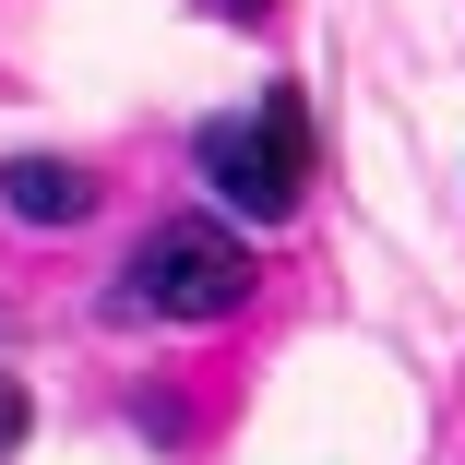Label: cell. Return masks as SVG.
<instances>
[{
  "instance_id": "cell-4",
  "label": "cell",
  "mask_w": 465,
  "mask_h": 465,
  "mask_svg": "<svg viewBox=\"0 0 465 465\" xmlns=\"http://www.w3.org/2000/svg\"><path fill=\"white\" fill-rule=\"evenodd\" d=\"M25 430H36V394H25V370H0V465L25 453Z\"/></svg>"
},
{
  "instance_id": "cell-2",
  "label": "cell",
  "mask_w": 465,
  "mask_h": 465,
  "mask_svg": "<svg viewBox=\"0 0 465 465\" xmlns=\"http://www.w3.org/2000/svg\"><path fill=\"white\" fill-rule=\"evenodd\" d=\"M251 239L227 227V215H167V227H143V251H132V274H120V311H143V322H227L239 299H251Z\"/></svg>"
},
{
  "instance_id": "cell-3",
  "label": "cell",
  "mask_w": 465,
  "mask_h": 465,
  "mask_svg": "<svg viewBox=\"0 0 465 465\" xmlns=\"http://www.w3.org/2000/svg\"><path fill=\"white\" fill-rule=\"evenodd\" d=\"M0 215H25V227H84V215H96V179H84L72 155H13V167H0Z\"/></svg>"
},
{
  "instance_id": "cell-1",
  "label": "cell",
  "mask_w": 465,
  "mask_h": 465,
  "mask_svg": "<svg viewBox=\"0 0 465 465\" xmlns=\"http://www.w3.org/2000/svg\"><path fill=\"white\" fill-rule=\"evenodd\" d=\"M192 167L215 179V192H227L251 227H287L299 192H311V96H299V84H274L262 108L203 120V132H192Z\"/></svg>"
},
{
  "instance_id": "cell-5",
  "label": "cell",
  "mask_w": 465,
  "mask_h": 465,
  "mask_svg": "<svg viewBox=\"0 0 465 465\" xmlns=\"http://www.w3.org/2000/svg\"><path fill=\"white\" fill-rule=\"evenodd\" d=\"M227 13H239V25H262V13H274V0H227Z\"/></svg>"
}]
</instances>
